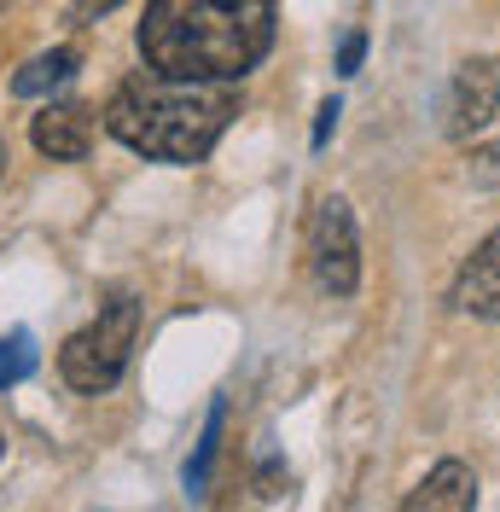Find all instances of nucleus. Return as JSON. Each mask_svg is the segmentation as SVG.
Wrapping results in <instances>:
<instances>
[{
    "label": "nucleus",
    "mask_w": 500,
    "mask_h": 512,
    "mask_svg": "<svg viewBox=\"0 0 500 512\" xmlns=\"http://www.w3.org/2000/svg\"><path fill=\"white\" fill-rule=\"evenodd\" d=\"M338 111H344L338 99H326V105H320V123H314V146H326V140H332V128H338Z\"/></svg>",
    "instance_id": "obj_14"
},
{
    "label": "nucleus",
    "mask_w": 500,
    "mask_h": 512,
    "mask_svg": "<svg viewBox=\"0 0 500 512\" xmlns=\"http://www.w3.org/2000/svg\"><path fill=\"white\" fill-rule=\"evenodd\" d=\"M239 117L233 82H204V76H163V70H134L105 105L111 140L152 163H204L216 152L227 123Z\"/></svg>",
    "instance_id": "obj_2"
},
{
    "label": "nucleus",
    "mask_w": 500,
    "mask_h": 512,
    "mask_svg": "<svg viewBox=\"0 0 500 512\" xmlns=\"http://www.w3.org/2000/svg\"><path fill=\"white\" fill-rule=\"evenodd\" d=\"M88 12H111V6H123V0H82Z\"/></svg>",
    "instance_id": "obj_15"
},
{
    "label": "nucleus",
    "mask_w": 500,
    "mask_h": 512,
    "mask_svg": "<svg viewBox=\"0 0 500 512\" xmlns=\"http://www.w3.org/2000/svg\"><path fill=\"white\" fill-rule=\"evenodd\" d=\"M0 169H6V134H0Z\"/></svg>",
    "instance_id": "obj_16"
},
{
    "label": "nucleus",
    "mask_w": 500,
    "mask_h": 512,
    "mask_svg": "<svg viewBox=\"0 0 500 512\" xmlns=\"http://www.w3.org/2000/svg\"><path fill=\"white\" fill-rule=\"evenodd\" d=\"M0 454H6V443H0Z\"/></svg>",
    "instance_id": "obj_17"
},
{
    "label": "nucleus",
    "mask_w": 500,
    "mask_h": 512,
    "mask_svg": "<svg viewBox=\"0 0 500 512\" xmlns=\"http://www.w3.org/2000/svg\"><path fill=\"white\" fill-rule=\"evenodd\" d=\"M76 47H53V53H41V59H30L18 76H12V94H24V99H35V94H53V88H64L70 76H76Z\"/></svg>",
    "instance_id": "obj_9"
},
{
    "label": "nucleus",
    "mask_w": 500,
    "mask_h": 512,
    "mask_svg": "<svg viewBox=\"0 0 500 512\" xmlns=\"http://www.w3.org/2000/svg\"><path fill=\"white\" fill-rule=\"evenodd\" d=\"M30 373H35V338H30V332H12V338H0V390L24 384Z\"/></svg>",
    "instance_id": "obj_10"
},
{
    "label": "nucleus",
    "mask_w": 500,
    "mask_h": 512,
    "mask_svg": "<svg viewBox=\"0 0 500 512\" xmlns=\"http://www.w3.org/2000/svg\"><path fill=\"white\" fill-rule=\"evenodd\" d=\"M454 309L460 315H477V320H500V233H489L471 262L460 268L454 280Z\"/></svg>",
    "instance_id": "obj_7"
},
{
    "label": "nucleus",
    "mask_w": 500,
    "mask_h": 512,
    "mask_svg": "<svg viewBox=\"0 0 500 512\" xmlns=\"http://www.w3.org/2000/svg\"><path fill=\"white\" fill-rule=\"evenodd\" d=\"M471 507H477V478H471V466H460V460L431 466V478L402 501V512H471Z\"/></svg>",
    "instance_id": "obj_8"
},
{
    "label": "nucleus",
    "mask_w": 500,
    "mask_h": 512,
    "mask_svg": "<svg viewBox=\"0 0 500 512\" xmlns=\"http://www.w3.org/2000/svg\"><path fill=\"white\" fill-rule=\"evenodd\" d=\"M466 175H471V187H500V140H489V146L471 152Z\"/></svg>",
    "instance_id": "obj_12"
},
{
    "label": "nucleus",
    "mask_w": 500,
    "mask_h": 512,
    "mask_svg": "<svg viewBox=\"0 0 500 512\" xmlns=\"http://www.w3.org/2000/svg\"><path fill=\"white\" fill-rule=\"evenodd\" d=\"M361 59H367V35L349 30L344 47H338V70H344V76H355V70H361Z\"/></svg>",
    "instance_id": "obj_13"
},
{
    "label": "nucleus",
    "mask_w": 500,
    "mask_h": 512,
    "mask_svg": "<svg viewBox=\"0 0 500 512\" xmlns=\"http://www.w3.org/2000/svg\"><path fill=\"white\" fill-rule=\"evenodd\" d=\"M500 111V64L495 59H466L448 82V105H442V128L454 140H466L477 128H489Z\"/></svg>",
    "instance_id": "obj_5"
},
{
    "label": "nucleus",
    "mask_w": 500,
    "mask_h": 512,
    "mask_svg": "<svg viewBox=\"0 0 500 512\" xmlns=\"http://www.w3.org/2000/svg\"><path fill=\"white\" fill-rule=\"evenodd\" d=\"M309 268L320 291L349 297L361 286V233H355V210L344 198H320L309 222Z\"/></svg>",
    "instance_id": "obj_4"
},
{
    "label": "nucleus",
    "mask_w": 500,
    "mask_h": 512,
    "mask_svg": "<svg viewBox=\"0 0 500 512\" xmlns=\"http://www.w3.org/2000/svg\"><path fill=\"white\" fill-rule=\"evenodd\" d=\"M134 332H140V303H134V297H111V303L99 309L94 326H82V332L59 350L64 384L82 390V396H105V390L128 373Z\"/></svg>",
    "instance_id": "obj_3"
},
{
    "label": "nucleus",
    "mask_w": 500,
    "mask_h": 512,
    "mask_svg": "<svg viewBox=\"0 0 500 512\" xmlns=\"http://www.w3.org/2000/svg\"><path fill=\"white\" fill-rule=\"evenodd\" d=\"M221 419H227V402L210 408L204 443H198V454H192V466H187V489H192V495H204V483H210V460H216V448H221Z\"/></svg>",
    "instance_id": "obj_11"
},
{
    "label": "nucleus",
    "mask_w": 500,
    "mask_h": 512,
    "mask_svg": "<svg viewBox=\"0 0 500 512\" xmlns=\"http://www.w3.org/2000/svg\"><path fill=\"white\" fill-rule=\"evenodd\" d=\"M30 140L41 158L76 163V158H88V146H94V117L82 105H41L30 123Z\"/></svg>",
    "instance_id": "obj_6"
},
{
    "label": "nucleus",
    "mask_w": 500,
    "mask_h": 512,
    "mask_svg": "<svg viewBox=\"0 0 500 512\" xmlns=\"http://www.w3.org/2000/svg\"><path fill=\"white\" fill-rule=\"evenodd\" d=\"M274 47V0H152L140 59L163 76L239 82Z\"/></svg>",
    "instance_id": "obj_1"
}]
</instances>
